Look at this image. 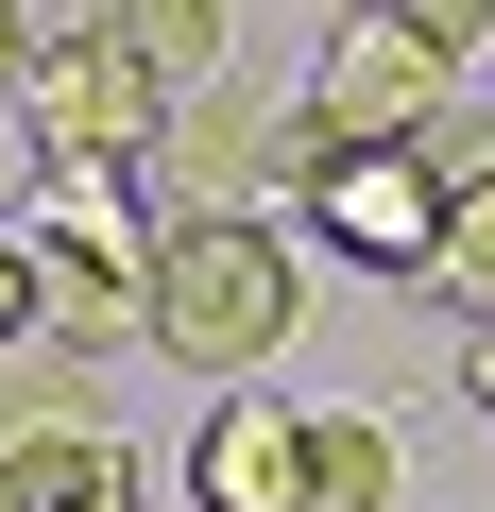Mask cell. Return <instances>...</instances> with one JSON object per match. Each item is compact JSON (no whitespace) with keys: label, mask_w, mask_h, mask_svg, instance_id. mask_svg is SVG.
<instances>
[{"label":"cell","mask_w":495,"mask_h":512,"mask_svg":"<svg viewBox=\"0 0 495 512\" xmlns=\"http://www.w3.org/2000/svg\"><path fill=\"white\" fill-rule=\"evenodd\" d=\"M291 308H308V274H291V239L274 222H154V291H137V342L171 359V376H274L291 359Z\"/></svg>","instance_id":"1"},{"label":"cell","mask_w":495,"mask_h":512,"mask_svg":"<svg viewBox=\"0 0 495 512\" xmlns=\"http://www.w3.org/2000/svg\"><path fill=\"white\" fill-rule=\"evenodd\" d=\"M461 69H478V18H461V0H376V18H325L291 120H308L325 154H410V137L461 103Z\"/></svg>","instance_id":"2"},{"label":"cell","mask_w":495,"mask_h":512,"mask_svg":"<svg viewBox=\"0 0 495 512\" xmlns=\"http://www.w3.org/2000/svg\"><path fill=\"white\" fill-rule=\"evenodd\" d=\"M18 103H35V154H103V171H154V137H171V86L120 18H52Z\"/></svg>","instance_id":"3"},{"label":"cell","mask_w":495,"mask_h":512,"mask_svg":"<svg viewBox=\"0 0 495 512\" xmlns=\"http://www.w3.org/2000/svg\"><path fill=\"white\" fill-rule=\"evenodd\" d=\"M308 239H342L359 274H427L444 256V171L427 154H325L308 171Z\"/></svg>","instance_id":"4"},{"label":"cell","mask_w":495,"mask_h":512,"mask_svg":"<svg viewBox=\"0 0 495 512\" xmlns=\"http://www.w3.org/2000/svg\"><path fill=\"white\" fill-rule=\"evenodd\" d=\"M188 495L205 512H308V410L291 393H222L188 427Z\"/></svg>","instance_id":"5"},{"label":"cell","mask_w":495,"mask_h":512,"mask_svg":"<svg viewBox=\"0 0 495 512\" xmlns=\"http://www.w3.org/2000/svg\"><path fill=\"white\" fill-rule=\"evenodd\" d=\"M120 495H137L120 427H18L0 444V512H120Z\"/></svg>","instance_id":"6"},{"label":"cell","mask_w":495,"mask_h":512,"mask_svg":"<svg viewBox=\"0 0 495 512\" xmlns=\"http://www.w3.org/2000/svg\"><path fill=\"white\" fill-rule=\"evenodd\" d=\"M120 35L154 52V86H171V103H188V86H239V18H222V0H137Z\"/></svg>","instance_id":"7"},{"label":"cell","mask_w":495,"mask_h":512,"mask_svg":"<svg viewBox=\"0 0 495 512\" xmlns=\"http://www.w3.org/2000/svg\"><path fill=\"white\" fill-rule=\"evenodd\" d=\"M86 376H103V359H86L69 325H35L18 359H0V444H18V427H103V410H86Z\"/></svg>","instance_id":"8"},{"label":"cell","mask_w":495,"mask_h":512,"mask_svg":"<svg viewBox=\"0 0 495 512\" xmlns=\"http://www.w3.org/2000/svg\"><path fill=\"white\" fill-rule=\"evenodd\" d=\"M308 512H393V427L376 410H308Z\"/></svg>","instance_id":"9"},{"label":"cell","mask_w":495,"mask_h":512,"mask_svg":"<svg viewBox=\"0 0 495 512\" xmlns=\"http://www.w3.org/2000/svg\"><path fill=\"white\" fill-rule=\"evenodd\" d=\"M427 291H444L461 325H495V171L444 188V256H427Z\"/></svg>","instance_id":"10"},{"label":"cell","mask_w":495,"mask_h":512,"mask_svg":"<svg viewBox=\"0 0 495 512\" xmlns=\"http://www.w3.org/2000/svg\"><path fill=\"white\" fill-rule=\"evenodd\" d=\"M461 393H478V410H495V325H478V342H461Z\"/></svg>","instance_id":"11"},{"label":"cell","mask_w":495,"mask_h":512,"mask_svg":"<svg viewBox=\"0 0 495 512\" xmlns=\"http://www.w3.org/2000/svg\"><path fill=\"white\" fill-rule=\"evenodd\" d=\"M120 512H137V495H120Z\"/></svg>","instance_id":"12"}]
</instances>
